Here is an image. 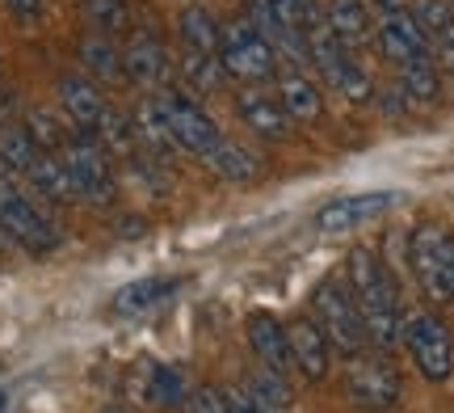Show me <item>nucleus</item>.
<instances>
[{"label":"nucleus","mask_w":454,"mask_h":413,"mask_svg":"<svg viewBox=\"0 0 454 413\" xmlns=\"http://www.w3.org/2000/svg\"><path fill=\"white\" fill-rule=\"evenodd\" d=\"M152 397H156V405H177L185 393H181V380L173 371H156L152 376Z\"/></svg>","instance_id":"2f4dec72"},{"label":"nucleus","mask_w":454,"mask_h":413,"mask_svg":"<svg viewBox=\"0 0 454 413\" xmlns=\"http://www.w3.org/2000/svg\"><path fill=\"white\" fill-rule=\"evenodd\" d=\"M0 232H4L13 245L26 249V253H34V258L59 249V228H55L47 215H43V207L17 186V178L4 165H0Z\"/></svg>","instance_id":"f03ea898"},{"label":"nucleus","mask_w":454,"mask_h":413,"mask_svg":"<svg viewBox=\"0 0 454 413\" xmlns=\"http://www.w3.org/2000/svg\"><path fill=\"white\" fill-rule=\"evenodd\" d=\"M26 131H30L47 152H59L76 127H72L67 118H55L51 110H26Z\"/></svg>","instance_id":"cd10ccee"},{"label":"nucleus","mask_w":454,"mask_h":413,"mask_svg":"<svg viewBox=\"0 0 454 413\" xmlns=\"http://www.w3.org/2000/svg\"><path fill=\"white\" fill-rule=\"evenodd\" d=\"M450 9H454V0H450Z\"/></svg>","instance_id":"f704fd0d"},{"label":"nucleus","mask_w":454,"mask_h":413,"mask_svg":"<svg viewBox=\"0 0 454 413\" xmlns=\"http://www.w3.org/2000/svg\"><path fill=\"white\" fill-rule=\"evenodd\" d=\"M26 182H30L47 203H72L76 199V190H72V182H67L64 161H59L55 152H43V156L34 161L30 173H26Z\"/></svg>","instance_id":"b1692460"},{"label":"nucleus","mask_w":454,"mask_h":413,"mask_svg":"<svg viewBox=\"0 0 454 413\" xmlns=\"http://www.w3.org/2000/svg\"><path fill=\"white\" fill-rule=\"evenodd\" d=\"M278 9V17L291 26V30H308L311 21H320V0H270Z\"/></svg>","instance_id":"c85d7f7f"},{"label":"nucleus","mask_w":454,"mask_h":413,"mask_svg":"<svg viewBox=\"0 0 454 413\" xmlns=\"http://www.w3.org/2000/svg\"><path fill=\"white\" fill-rule=\"evenodd\" d=\"M320 13H325V26L337 34L345 47H362L374 34L366 0H320Z\"/></svg>","instance_id":"aec40b11"},{"label":"nucleus","mask_w":454,"mask_h":413,"mask_svg":"<svg viewBox=\"0 0 454 413\" xmlns=\"http://www.w3.org/2000/svg\"><path fill=\"white\" fill-rule=\"evenodd\" d=\"M55 156L64 161L67 182H72V190H76V199L93 203V207H106V203H114V190H118V182H114L110 156H106V148H101L93 135L72 131V135H67V144L55 152Z\"/></svg>","instance_id":"423d86ee"},{"label":"nucleus","mask_w":454,"mask_h":413,"mask_svg":"<svg viewBox=\"0 0 454 413\" xmlns=\"http://www.w3.org/2000/svg\"><path fill=\"white\" fill-rule=\"evenodd\" d=\"M374 47L387 64H408V60H421V55H434L429 38H425L421 21L412 17V9H395V13H383V21L374 26Z\"/></svg>","instance_id":"f8f14e48"},{"label":"nucleus","mask_w":454,"mask_h":413,"mask_svg":"<svg viewBox=\"0 0 454 413\" xmlns=\"http://www.w3.org/2000/svg\"><path fill=\"white\" fill-rule=\"evenodd\" d=\"M59 110H64V118L76 127V131L93 135L98 139L101 127L114 118V106L106 101V93H101L98 81H89L84 72H67V76H59Z\"/></svg>","instance_id":"9d476101"},{"label":"nucleus","mask_w":454,"mask_h":413,"mask_svg":"<svg viewBox=\"0 0 454 413\" xmlns=\"http://www.w3.org/2000/svg\"><path fill=\"white\" fill-rule=\"evenodd\" d=\"M177 279H135L127 282V287H118L114 291V313L118 316H144L152 313V308H160V304H168V299L177 296Z\"/></svg>","instance_id":"6ab92c4d"},{"label":"nucleus","mask_w":454,"mask_h":413,"mask_svg":"<svg viewBox=\"0 0 454 413\" xmlns=\"http://www.w3.org/2000/svg\"><path fill=\"white\" fill-rule=\"evenodd\" d=\"M152 101H156L164 127H168L173 148L190 152L194 161H207V156H215V152L223 148L227 135L219 131V123H215V118L207 115V110H202L190 93H181V89H160Z\"/></svg>","instance_id":"7ed1b4c3"},{"label":"nucleus","mask_w":454,"mask_h":413,"mask_svg":"<svg viewBox=\"0 0 454 413\" xmlns=\"http://www.w3.org/2000/svg\"><path fill=\"white\" fill-rule=\"evenodd\" d=\"M408 258L417 270L425 296L438 304H454V236L442 224H421L408 241Z\"/></svg>","instance_id":"0eeeda50"},{"label":"nucleus","mask_w":454,"mask_h":413,"mask_svg":"<svg viewBox=\"0 0 454 413\" xmlns=\"http://www.w3.org/2000/svg\"><path fill=\"white\" fill-rule=\"evenodd\" d=\"M274 98L282 101V110L291 115V123H316V118L325 115V93H320V84L311 81L308 72H278L274 76Z\"/></svg>","instance_id":"a211bd4d"},{"label":"nucleus","mask_w":454,"mask_h":413,"mask_svg":"<svg viewBox=\"0 0 454 413\" xmlns=\"http://www.w3.org/2000/svg\"><path fill=\"white\" fill-rule=\"evenodd\" d=\"M286 338H291L294 371H303L308 380H325L328 371H333V342L316 325V316H294L291 325H286Z\"/></svg>","instance_id":"2eb2a0df"},{"label":"nucleus","mask_w":454,"mask_h":413,"mask_svg":"<svg viewBox=\"0 0 454 413\" xmlns=\"http://www.w3.org/2000/svg\"><path fill=\"white\" fill-rule=\"evenodd\" d=\"M311 308H316V325L325 330L333 350H340L345 359L366 350L371 338H366V325H362V313H357V299H354V291H349V282L325 279L316 287Z\"/></svg>","instance_id":"39448f33"},{"label":"nucleus","mask_w":454,"mask_h":413,"mask_svg":"<svg viewBox=\"0 0 454 413\" xmlns=\"http://www.w3.org/2000/svg\"><path fill=\"white\" fill-rule=\"evenodd\" d=\"M181 72H185L190 89H198V93H215V89H223L227 84V72H223V60H219V55H198V51H185Z\"/></svg>","instance_id":"bb28decb"},{"label":"nucleus","mask_w":454,"mask_h":413,"mask_svg":"<svg viewBox=\"0 0 454 413\" xmlns=\"http://www.w3.org/2000/svg\"><path fill=\"white\" fill-rule=\"evenodd\" d=\"M190 413H231V405H227L223 388H194V397H190Z\"/></svg>","instance_id":"7c9ffc66"},{"label":"nucleus","mask_w":454,"mask_h":413,"mask_svg":"<svg viewBox=\"0 0 454 413\" xmlns=\"http://www.w3.org/2000/svg\"><path fill=\"white\" fill-rule=\"evenodd\" d=\"M0 236H4V232H0Z\"/></svg>","instance_id":"c9c22d12"},{"label":"nucleus","mask_w":454,"mask_h":413,"mask_svg":"<svg viewBox=\"0 0 454 413\" xmlns=\"http://www.w3.org/2000/svg\"><path fill=\"white\" fill-rule=\"evenodd\" d=\"M219 60H223V72L231 81H244V84H265L274 81L278 72V51L265 34L244 21V17H231L223 21V43H219Z\"/></svg>","instance_id":"20e7f679"},{"label":"nucleus","mask_w":454,"mask_h":413,"mask_svg":"<svg viewBox=\"0 0 454 413\" xmlns=\"http://www.w3.org/2000/svg\"><path fill=\"white\" fill-rule=\"evenodd\" d=\"M374 4H379V9H383V13H395V9H408V4H412V0H374Z\"/></svg>","instance_id":"72a5a7b5"},{"label":"nucleus","mask_w":454,"mask_h":413,"mask_svg":"<svg viewBox=\"0 0 454 413\" xmlns=\"http://www.w3.org/2000/svg\"><path fill=\"white\" fill-rule=\"evenodd\" d=\"M122 68H127V81L144 84V89H164L168 76H173V64H168L164 43L147 30L127 34V43H122Z\"/></svg>","instance_id":"4468645a"},{"label":"nucleus","mask_w":454,"mask_h":413,"mask_svg":"<svg viewBox=\"0 0 454 413\" xmlns=\"http://www.w3.org/2000/svg\"><path fill=\"white\" fill-rule=\"evenodd\" d=\"M248 350L257 354V363L265 371H274V376H291V338H286V325L270 313H253L248 316Z\"/></svg>","instance_id":"dca6fc26"},{"label":"nucleus","mask_w":454,"mask_h":413,"mask_svg":"<svg viewBox=\"0 0 454 413\" xmlns=\"http://www.w3.org/2000/svg\"><path fill=\"white\" fill-rule=\"evenodd\" d=\"M223 397H227V405H231V413H278V409H270V405H261L257 397H248L244 388H223Z\"/></svg>","instance_id":"473e14b6"},{"label":"nucleus","mask_w":454,"mask_h":413,"mask_svg":"<svg viewBox=\"0 0 454 413\" xmlns=\"http://www.w3.org/2000/svg\"><path fill=\"white\" fill-rule=\"evenodd\" d=\"M4 13L13 17L17 26H38L47 17V0H0Z\"/></svg>","instance_id":"c756f323"},{"label":"nucleus","mask_w":454,"mask_h":413,"mask_svg":"<svg viewBox=\"0 0 454 413\" xmlns=\"http://www.w3.org/2000/svg\"><path fill=\"white\" fill-rule=\"evenodd\" d=\"M395 84L404 89L408 101H438L442 93V72L434 55H421V60H408V64L395 68Z\"/></svg>","instance_id":"5701e85b"},{"label":"nucleus","mask_w":454,"mask_h":413,"mask_svg":"<svg viewBox=\"0 0 454 413\" xmlns=\"http://www.w3.org/2000/svg\"><path fill=\"white\" fill-rule=\"evenodd\" d=\"M177 34H181V47L198 51V55H219V43H223V26L211 9L202 4H185L177 13Z\"/></svg>","instance_id":"412c9836"},{"label":"nucleus","mask_w":454,"mask_h":413,"mask_svg":"<svg viewBox=\"0 0 454 413\" xmlns=\"http://www.w3.org/2000/svg\"><path fill=\"white\" fill-rule=\"evenodd\" d=\"M395 203H400V195H391V190H371V195L333 199L316 211V228L325 232V236H345V232H354V228H362V224L379 219L383 211H391Z\"/></svg>","instance_id":"9b49d317"},{"label":"nucleus","mask_w":454,"mask_h":413,"mask_svg":"<svg viewBox=\"0 0 454 413\" xmlns=\"http://www.w3.org/2000/svg\"><path fill=\"white\" fill-rule=\"evenodd\" d=\"M400 371L387 354H349V367H345V397L354 401L357 409L366 413H387L400 405Z\"/></svg>","instance_id":"6e6552de"},{"label":"nucleus","mask_w":454,"mask_h":413,"mask_svg":"<svg viewBox=\"0 0 454 413\" xmlns=\"http://www.w3.org/2000/svg\"><path fill=\"white\" fill-rule=\"evenodd\" d=\"M81 17H84L89 30L110 34V38L130 30V4L127 0H81Z\"/></svg>","instance_id":"a878e982"},{"label":"nucleus","mask_w":454,"mask_h":413,"mask_svg":"<svg viewBox=\"0 0 454 413\" xmlns=\"http://www.w3.org/2000/svg\"><path fill=\"white\" fill-rule=\"evenodd\" d=\"M202 165L211 169L215 178H223V182H253L261 173V161L244 144H236V139H223V148L215 156H207Z\"/></svg>","instance_id":"393cba45"},{"label":"nucleus","mask_w":454,"mask_h":413,"mask_svg":"<svg viewBox=\"0 0 454 413\" xmlns=\"http://www.w3.org/2000/svg\"><path fill=\"white\" fill-rule=\"evenodd\" d=\"M400 342H404L408 359L417 363V371H421L425 380H434V384L450 380V371H454V342H450V330L442 325L438 316H429V313L408 316Z\"/></svg>","instance_id":"1a4fd4ad"},{"label":"nucleus","mask_w":454,"mask_h":413,"mask_svg":"<svg viewBox=\"0 0 454 413\" xmlns=\"http://www.w3.org/2000/svg\"><path fill=\"white\" fill-rule=\"evenodd\" d=\"M345 282L357 299V313H362V325H366V338H371L374 350H391L404 333V316H400V299H395V287L387 279V266L379 262V253L366 245H357L345 262Z\"/></svg>","instance_id":"f257e3e1"},{"label":"nucleus","mask_w":454,"mask_h":413,"mask_svg":"<svg viewBox=\"0 0 454 413\" xmlns=\"http://www.w3.org/2000/svg\"><path fill=\"white\" fill-rule=\"evenodd\" d=\"M236 115L248 127V135H257L265 144H282L291 139V115L282 110V101L274 93H265L261 84H248L236 93Z\"/></svg>","instance_id":"ddd939ff"},{"label":"nucleus","mask_w":454,"mask_h":413,"mask_svg":"<svg viewBox=\"0 0 454 413\" xmlns=\"http://www.w3.org/2000/svg\"><path fill=\"white\" fill-rule=\"evenodd\" d=\"M43 152L47 148L26 131V123H0V165L9 169L13 178H26Z\"/></svg>","instance_id":"4be33fe9"},{"label":"nucleus","mask_w":454,"mask_h":413,"mask_svg":"<svg viewBox=\"0 0 454 413\" xmlns=\"http://www.w3.org/2000/svg\"><path fill=\"white\" fill-rule=\"evenodd\" d=\"M76 60H81L84 76L98 84H122L127 81V68H122V47H118V38L110 34H98L89 30L81 34V43H76Z\"/></svg>","instance_id":"f3484780"}]
</instances>
